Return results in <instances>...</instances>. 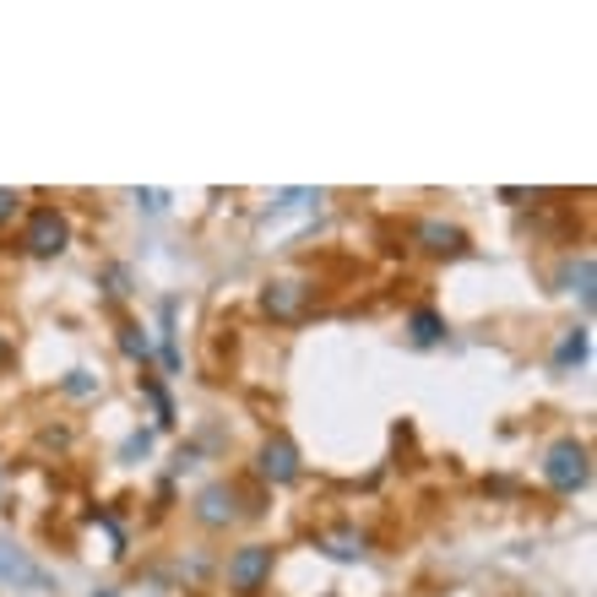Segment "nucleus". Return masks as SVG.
Instances as JSON below:
<instances>
[{"mask_svg":"<svg viewBox=\"0 0 597 597\" xmlns=\"http://www.w3.org/2000/svg\"><path fill=\"white\" fill-rule=\"evenodd\" d=\"M163 370H180V348H174V299H163Z\"/></svg>","mask_w":597,"mask_h":597,"instance_id":"13","label":"nucleus"},{"mask_svg":"<svg viewBox=\"0 0 597 597\" xmlns=\"http://www.w3.org/2000/svg\"><path fill=\"white\" fill-rule=\"evenodd\" d=\"M239 516V489L234 483H212L196 494V522L201 527H228Z\"/></svg>","mask_w":597,"mask_h":597,"instance_id":"6","label":"nucleus"},{"mask_svg":"<svg viewBox=\"0 0 597 597\" xmlns=\"http://www.w3.org/2000/svg\"><path fill=\"white\" fill-rule=\"evenodd\" d=\"M266 582H271V548H266V543H245V548L228 559V587L239 597H250V593H262Z\"/></svg>","mask_w":597,"mask_h":597,"instance_id":"3","label":"nucleus"},{"mask_svg":"<svg viewBox=\"0 0 597 597\" xmlns=\"http://www.w3.org/2000/svg\"><path fill=\"white\" fill-rule=\"evenodd\" d=\"M316 548L332 554V559H364V537H359V532H327Z\"/></svg>","mask_w":597,"mask_h":597,"instance_id":"9","label":"nucleus"},{"mask_svg":"<svg viewBox=\"0 0 597 597\" xmlns=\"http://www.w3.org/2000/svg\"><path fill=\"white\" fill-rule=\"evenodd\" d=\"M256 472L266 483H294L299 478V446L288 435H266L262 451H256Z\"/></svg>","mask_w":597,"mask_h":597,"instance_id":"4","label":"nucleus"},{"mask_svg":"<svg viewBox=\"0 0 597 597\" xmlns=\"http://www.w3.org/2000/svg\"><path fill=\"white\" fill-rule=\"evenodd\" d=\"M136 201H141V206H147V212H163V191H136Z\"/></svg>","mask_w":597,"mask_h":597,"instance_id":"16","label":"nucleus"},{"mask_svg":"<svg viewBox=\"0 0 597 597\" xmlns=\"http://www.w3.org/2000/svg\"><path fill=\"white\" fill-rule=\"evenodd\" d=\"M147 446H152V435H131V440H126V457H136V451H147Z\"/></svg>","mask_w":597,"mask_h":597,"instance_id":"18","label":"nucleus"},{"mask_svg":"<svg viewBox=\"0 0 597 597\" xmlns=\"http://www.w3.org/2000/svg\"><path fill=\"white\" fill-rule=\"evenodd\" d=\"M66 392H71V397H87V392H93V381H87V370H71Z\"/></svg>","mask_w":597,"mask_h":597,"instance_id":"15","label":"nucleus"},{"mask_svg":"<svg viewBox=\"0 0 597 597\" xmlns=\"http://www.w3.org/2000/svg\"><path fill=\"white\" fill-rule=\"evenodd\" d=\"M120 353H126L131 364H141V370H147V359H152V342H147V332H141L136 321H126V327H120Z\"/></svg>","mask_w":597,"mask_h":597,"instance_id":"10","label":"nucleus"},{"mask_svg":"<svg viewBox=\"0 0 597 597\" xmlns=\"http://www.w3.org/2000/svg\"><path fill=\"white\" fill-rule=\"evenodd\" d=\"M418 245L429 256H467V234L457 223H418Z\"/></svg>","mask_w":597,"mask_h":597,"instance_id":"7","label":"nucleus"},{"mask_svg":"<svg viewBox=\"0 0 597 597\" xmlns=\"http://www.w3.org/2000/svg\"><path fill=\"white\" fill-rule=\"evenodd\" d=\"M407 332H413L418 348H435V342L446 337V321H440L435 310H413V316H407Z\"/></svg>","mask_w":597,"mask_h":597,"instance_id":"8","label":"nucleus"},{"mask_svg":"<svg viewBox=\"0 0 597 597\" xmlns=\"http://www.w3.org/2000/svg\"><path fill=\"white\" fill-rule=\"evenodd\" d=\"M17 191H0V223H11V212H17Z\"/></svg>","mask_w":597,"mask_h":597,"instance_id":"17","label":"nucleus"},{"mask_svg":"<svg viewBox=\"0 0 597 597\" xmlns=\"http://www.w3.org/2000/svg\"><path fill=\"white\" fill-rule=\"evenodd\" d=\"M582 359H587V327H576V332H571L565 342H559L554 364H559V370H571V364H582Z\"/></svg>","mask_w":597,"mask_h":597,"instance_id":"11","label":"nucleus"},{"mask_svg":"<svg viewBox=\"0 0 597 597\" xmlns=\"http://www.w3.org/2000/svg\"><path fill=\"white\" fill-rule=\"evenodd\" d=\"M141 392H147V402L158 407V424H174V402H169V392H163L152 375H141Z\"/></svg>","mask_w":597,"mask_h":597,"instance_id":"14","label":"nucleus"},{"mask_svg":"<svg viewBox=\"0 0 597 597\" xmlns=\"http://www.w3.org/2000/svg\"><path fill=\"white\" fill-rule=\"evenodd\" d=\"M543 478H548V489H559V494L587 489V483H593V457H587V446H582V440H554L548 457H543Z\"/></svg>","mask_w":597,"mask_h":597,"instance_id":"1","label":"nucleus"},{"mask_svg":"<svg viewBox=\"0 0 597 597\" xmlns=\"http://www.w3.org/2000/svg\"><path fill=\"white\" fill-rule=\"evenodd\" d=\"M305 305H310V288H305L299 277H277V282H266L262 310L271 316V321H299Z\"/></svg>","mask_w":597,"mask_h":597,"instance_id":"5","label":"nucleus"},{"mask_svg":"<svg viewBox=\"0 0 597 597\" xmlns=\"http://www.w3.org/2000/svg\"><path fill=\"white\" fill-rule=\"evenodd\" d=\"M71 239L66 217L55 212V206H39L33 217H28V228H22V245H28V256H39V262H50V256H61Z\"/></svg>","mask_w":597,"mask_h":597,"instance_id":"2","label":"nucleus"},{"mask_svg":"<svg viewBox=\"0 0 597 597\" xmlns=\"http://www.w3.org/2000/svg\"><path fill=\"white\" fill-rule=\"evenodd\" d=\"M6 364H11V337L0 332V370H6Z\"/></svg>","mask_w":597,"mask_h":597,"instance_id":"19","label":"nucleus"},{"mask_svg":"<svg viewBox=\"0 0 597 597\" xmlns=\"http://www.w3.org/2000/svg\"><path fill=\"white\" fill-rule=\"evenodd\" d=\"M565 282H571V294H582V305H593V256L571 262V271H565Z\"/></svg>","mask_w":597,"mask_h":597,"instance_id":"12","label":"nucleus"}]
</instances>
